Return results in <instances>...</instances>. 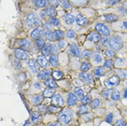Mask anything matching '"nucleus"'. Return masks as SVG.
<instances>
[{
    "mask_svg": "<svg viewBox=\"0 0 127 126\" xmlns=\"http://www.w3.org/2000/svg\"><path fill=\"white\" fill-rule=\"evenodd\" d=\"M37 62L42 68H46L49 66V63L44 56L40 55L37 58Z\"/></svg>",
    "mask_w": 127,
    "mask_h": 126,
    "instance_id": "8",
    "label": "nucleus"
},
{
    "mask_svg": "<svg viewBox=\"0 0 127 126\" xmlns=\"http://www.w3.org/2000/svg\"><path fill=\"white\" fill-rule=\"evenodd\" d=\"M52 76L53 78L57 80H60L62 78V77L63 76V73L59 71H54L52 73Z\"/></svg>",
    "mask_w": 127,
    "mask_h": 126,
    "instance_id": "31",
    "label": "nucleus"
},
{
    "mask_svg": "<svg viewBox=\"0 0 127 126\" xmlns=\"http://www.w3.org/2000/svg\"><path fill=\"white\" fill-rule=\"evenodd\" d=\"M100 103V102L99 99H95L93 101H92V102L91 103V105L93 108L95 109L99 106Z\"/></svg>",
    "mask_w": 127,
    "mask_h": 126,
    "instance_id": "43",
    "label": "nucleus"
},
{
    "mask_svg": "<svg viewBox=\"0 0 127 126\" xmlns=\"http://www.w3.org/2000/svg\"><path fill=\"white\" fill-rule=\"evenodd\" d=\"M90 65L84 62L82 63V64L81 65L80 69L83 72H87L90 69Z\"/></svg>",
    "mask_w": 127,
    "mask_h": 126,
    "instance_id": "40",
    "label": "nucleus"
},
{
    "mask_svg": "<svg viewBox=\"0 0 127 126\" xmlns=\"http://www.w3.org/2000/svg\"><path fill=\"white\" fill-rule=\"evenodd\" d=\"M120 96V92L117 89H115L114 90L111 94V98L115 100H118L119 99Z\"/></svg>",
    "mask_w": 127,
    "mask_h": 126,
    "instance_id": "34",
    "label": "nucleus"
},
{
    "mask_svg": "<svg viewBox=\"0 0 127 126\" xmlns=\"http://www.w3.org/2000/svg\"><path fill=\"white\" fill-rule=\"evenodd\" d=\"M51 52V44L49 43H45L44 47L42 49V53L44 56H48Z\"/></svg>",
    "mask_w": 127,
    "mask_h": 126,
    "instance_id": "23",
    "label": "nucleus"
},
{
    "mask_svg": "<svg viewBox=\"0 0 127 126\" xmlns=\"http://www.w3.org/2000/svg\"><path fill=\"white\" fill-rule=\"evenodd\" d=\"M51 52H53L54 53H56L58 51V48L55 44H51Z\"/></svg>",
    "mask_w": 127,
    "mask_h": 126,
    "instance_id": "53",
    "label": "nucleus"
},
{
    "mask_svg": "<svg viewBox=\"0 0 127 126\" xmlns=\"http://www.w3.org/2000/svg\"><path fill=\"white\" fill-rule=\"evenodd\" d=\"M32 121L36 124L41 119V116L40 114V113L37 111H34L32 114Z\"/></svg>",
    "mask_w": 127,
    "mask_h": 126,
    "instance_id": "25",
    "label": "nucleus"
},
{
    "mask_svg": "<svg viewBox=\"0 0 127 126\" xmlns=\"http://www.w3.org/2000/svg\"><path fill=\"white\" fill-rule=\"evenodd\" d=\"M43 100V96L39 94H36L33 95L31 98L32 102L35 105H39L42 103Z\"/></svg>",
    "mask_w": 127,
    "mask_h": 126,
    "instance_id": "17",
    "label": "nucleus"
},
{
    "mask_svg": "<svg viewBox=\"0 0 127 126\" xmlns=\"http://www.w3.org/2000/svg\"><path fill=\"white\" fill-rule=\"evenodd\" d=\"M91 99V97L90 95H86L82 98V103L84 104H86L90 102Z\"/></svg>",
    "mask_w": 127,
    "mask_h": 126,
    "instance_id": "45",
    "label": "nucleus"
},
{
    "mask_svg": "<svg viewBox=\"0 0 127 126\" xmlns=\"http://www.w3.org/2000/svg\"><path fill=\"white\" fill-rule=\"evenodd\" d=\"M51 103L53 105L61 107L64 104V100L60 94H56L53 96L51 99Z\"/></svg>",
    "mask_w": 127,
    "mask_h": 126,
    "instance_id": "6",
    "label": "nucleus"
},
{
    "mask_svg": "<svg viewBox=\"0 0 127 126\" xmlns=\"http://www.w3.org/2000/svg\"><path fill=\"white\" fill-rule=\"evenodd\" d=\"M43 13L46 16L51 17H54L56 15V11L54 7L51 6L43 10Z\"/></svg>",
    "mask_w": 127,
    "mask_h": 126,
    "instance_id": "15",
    "label": "nucleus"
},
{
    "mask_svg": "<svg viewBox=\"0 0 127 126\" xmlns=\"http://www.w3.org/2000/svg\"><path fill=\"white\" fill-rule=\"evenodd\" d=\"M119 11H120V13L123 15H125L126 14H127V10H126L124 8H121L119 9Z\"/></svg>",
    "mask_w": 127,
    "mask_h": 126,
    "instance_id": "56",
    "label": "nucleus"
},
{
    "mask_svg": "<svg viewBox=\"0 0 127 126\" xmlns=\"http://www.w3.org/2000/svg\"><path fill=\"white\" fill-rule=\"evenodd\" d=\"M77 101V98L76 96L72 92H70L68 94V99H67V104L68 106H71L74 105Z\"/></svg>",
    "mask_w": 127,
    "mask_h": 126,
    "instance_id": "16",
    "label": "nucleus"
},
{
    "mask_svg": "<svg viewBox=\"0 0 127 126\" xmlns=\"http://www.w3.org/2000/svg\"><path fill=\"white\" fill-rule=\"evenodd\" d=\"M123 61L122 59H117V60L116 61V63L117 64V65H120V64H123Z\"/></svg>",
    "mask_w": 127,
    "mask_h": 126,
    "instance_id": "59",
    "label": "nucleus"
},
{
    "mask_svg": "<svg viewBox=\"0 0 127 126\" xmlns=\"http://www.w3.org/2000/svg\"><path fill=\"white\" fill-rule=\"evenodd\" d=\"M55 38L57 40H60L63 37V33L59 30H56L54 32Z\"/></svg>",
    "mask_w": 127,
    "mask_h": 126,
    "instance_id": "36",
    "label": "nucleus"
},
{
    "mask_svg": "<svg viewBox=\"0 0 127 126\" xmlns=\"http://www.w3.org/2000/svg\"><path fill=\"white\" fill-rule=\"evenodd\" d=\"M60 4L62 7L64 9H69L70 8V5L69 3L68 0H60Z\"/></svg>",
    "mask_w": 127,
    "mask_h": 126,
    "instance_id": "35",
    "label": "nucleus"
},
{
    "mask_svg": "<svg viewBox=\"0 0 127 126\" xmlns=\"http://www.w3.org/2000/svg\"><path fill=\"white\" fill-rule=\"evenodd\" d=\"M88 108L85 105H82L80 107V109L79 111V113L80 114H83L87 112Z\"/></svg>",
    "mask_w": 127,
    "mask_h": 126,
    "instance_id": "44",
    "label": "nucleus"
},
{
    "mask_svg": "<svg viewBox=\"0 0 127 126\" xmlns=\"http://www.w3.org/2000/svg\"><path fill=\"white\" fill-rule=\"evenodd\" d=\"M43 34V29L41 28H36L31 33V35L32 39L37 40L40 38Z\"/></svg>",
    "mask_w": 127,
    "mask_h": 126,
    "instance_id": "9",
    "label": "nucleus"
},
{
    "mask_svg": "<svg viewBox=\"0 0 127 126\" xmlns=\"http://www.w3.org/2000/svg\"><path fill=\"white\" fill-rule=\"evenodd\" d=\"M76 95L80 98H83V90L80 87H76L74 89Z\"/></svg>",
    "mask_w": 127,
    "mask_h": 126,
    "instance_id": "41",
    "label": "nucleus"
},
{
    "mask_svg": "<svg viewBox=\"0 0 127 126\" xmlns=\"http://www.w3.org/2000/svg\"><path fill=\"white\" fill-rule=\"evenodd\" d=\"M70 49L72 54L79 59H82V56L80 53L79 49L77 45L75 44L72 43L70 45Z\"/></svg>",
    "mask_w": 127,
    "mask_h": 126,
    "instance_id": "11",
    "label": "nucleus"
},
{
    "mask_svg": "<svg viewBox=\"0 0 127 126\" xmlns=\"http://www.w3.org/2000/svg\"><path fill=\"white\" fill-rule=\"evenodd\" d=\"M45 44V41L42 38H39L37 39L35 42V46L38 49H42Z\"/></svg>",
    "mask_w": 127,
    "mask_h": 126,
    "instance_id": "28",
    "label": "nucleus"
},
{
    "mask_svg": "<svg viewBox=\"0 0 127 126\" xmlns=\"http://www.w3.org/2000/svg\"><path fill=\"white\" fill-rule=\"evenodd\" d=\"M123 25L126 29H127V21H124L123 22Z\"/></svg>",
    "mask_w": 127,
    "mask_h": 126,
    "instance_id": "61",
    "label": "nucleus"
},
{
    "mask_svg": "<svg viewBox=\"0 0 127 126\" xmlns=\"http://www.w3.org/2000/svg\"><path fill=\"white\" fill-rule=\"evenodd\" d=\"M33 2L34 5L39 8H44L47 4L46 0H33Z\"/></svg>",
    "mask_w": 127,
    "mask_h": 126,
    "instance_id": "24",
    "label": "nucleus"
},
{
    "mask_svg": "<svg viewBox=\"0 0 127 126\" xmlns=\"http://www.w3.org/2000/svg\"><path fill=\"white\" fill-rule=\"evenodd\" d=\"M93 58L94 62L97 63V64H100V63H102L103 61V58L101 55L98 53H95L93 55Z\"/></svg>",
    "mask_w": 127,
    "mask_h": 126,
    "instance_id": "29",
    "label": "nucleus"
},
{
    "mask_svg": "<svg viewBox=\"0 0 127 126\" xmlns=\"http://www.w3.org/2000/svg\"><path fill=\"white\" fill-rule=\"evenodd\" d=\"M109 94L110 92L108 90H105L102 92V94L106 97H108L109 96Z\"/></svg>",
    "mask_w": 127,
    "mask_h": 126,
    "instance_id": "57",
    "label": "nucleus"
},
{
    "mask_svg": "<svg viewBox=\"0 0 127 126\" xmlns=\"http://www.w3.org/2000/svg\"><path fill=\"white\" fill-rule=\"evenodd\" d=\"M58 45L59 48H64L66 46V42L64 40H59L58 42Z\"/></svg>",
    "mask_w": 127,
    "mask_h": 126,
    "instance_id": "52",
    "label": "nucleus"
},
{
    "mask_svg": "<svg viewBox=\"0 0 127 126\" xmlns=\"http://www.w3.org/2000/svg\"><path fill=\"white\" fill-rule=\"evenodd\" d=\"M76 21L77 24L81 26L84 25L87 23V19L80 14L77 16Z\"/></svg>",
    "mask_w": 127,
    "mask_h": 126,
    "instance_id": "19",
    "label": "nucleus"
},
{
    "mask_svg": "<svg viewBox=\"0 0 127 126\" xmlns=\"http://www.w3.org/2000/svg\"><path fill=\"white\" fill-rule=\"evenodd\" d=\"M44 36L45 38L49 41H53L55 38L54 33L50 30L46 31L44 33Z\"/></svg>",
    "mask_w": 127,
    "mask_h": 126,
    "instance_id": "30",
    "label": "nucleus"
},
{
    "mask_svg": "<svg viewBox=\"0 0 127 126\" xmlns=\"http://www.w3.org/2000/svg\"><path fill=\"white\" fill-rule=\"evenodd\" d=\"M61 110V108L53 105L50 106L48 107V110L51 113H56Z\"/></svg>",
    "mask_w": 127,
    "mask_h": 126,
    "instance_id": "38",
    "label": "nucleus"
},
{
    "mask_svg": "<svg viewBox=\"0 0 127 126\" xmlns=\"http://www.w3.org/2000/svg\"><path fill=\"white\" fill-rule=\"evenodd\" d=\"M122 0H109L108 4L110 5H114L119 3Z\"/></svg>",
    "mask_w": 127,
    "mask_h": 126,
    "instance_id": "51",
    "label": "nucleus"
},
{
    "mask_svg": "<svg viewBox=\"0 0 127 126\" xmlns=\"http://www.w3.org/2000/svg\"><path fill=\"white\" fill-rule=\"evenodd\" d=\"M114 62L112 60H107L105 62L104 65V66L107 68H112L114 67Z\"/></svg>",
    "mask_w": 127,
    "mask_h": 126,
    "instance_id": "37",
    "label": "nucleus"
},
{
    "mask_svg": "<svg viewBox=\"0 0 127 126\" xmlns=\"http://www.w3.org/2000/svg\"><path fill=\"white\" fill-rule=\"evenodd\" d=\"M49 62L50 64L54 67H56L58 66V57L55 54H52L51 55L49 58Z\"/></svg>",
    "mask_w": 127,
    "mask_h": 126,
    "instance_id": "21",
    "label": "nucleus"
},
{
    "mask_svg": "<svg viewBox=\"0 0 127 126\" xmlns=\"http://www.w3.org/2000/svg\"><path fill=\"white\" fill-rule=\"evenodd\" d=\"M38 111L42 113H45L48 110V108L45 105H40L37 107Z\"/></svg>",
    "mask_w": 127,
    "mask_h": 126,
    "instance_id": "46",
    "label": "nucleus"
},
{
    "mask_svg": "<svg viewBox=\"0 0 127 126\" xmlns=\"http://www.w3.org/2000/svg\"></svg>",
    "mask_w": 127,
    "mask_h": 126,
    "instance_id": "63",
    "label": "nucleus"
},
{
    "mask_svg": "<svg viewBox=\"0 0 127 126\" xmlns=\"http://www.w3.org/2000/svg\"><path fill=\"white\" fill-rule=\"evenodd\" d=\"M79 77L86 83L91 84L93 82L92 77L91 75L89 73L85 72L81 73L79 74Z\"/></svg>",
    "mask_w": 127,
    "mask_h": 126,
    "instance_id": "13",
    "label": "nucleus"
},
{
    "mask_svg": "<svg viewBox=\"0 0 127 126\" xmlns=\"http://www.w3.org/2000/svg\"><path fill=\"white\" fill-rule=\"evenodd\" d=\"M15 56L19 59L26 60L29 58V55L27 52L24 49H17L15 51Z\"/></svg>",
    "mask_w": 127,
    "mask_h": 126,
    "instance_id": "7",
    "label": "nucleus"
},
{
    "mask_svg": "<svg viewBox=\"0 0 127 126\" xmlns=\"http://www.w3.org/2000/svg\"><path fill=\"white\" fill-rule=\"evenodd\" d=\"M110 47L114 50L119 51L123 46V42L121 37L118 36L112 37L109 41Z\"/></svg>",
    "mask_w": 127,
    "mask_h": 126,
    "instance_id": "2",
    "label": "nucleus"
},
{
    "mask_svg": "<svg viewBox=\"0 0 127 126\" xmlns=\"http://www.w3.org/2000/svg\"><path fill=\"white\" fill-rule=\"evenodd\" d=\"M48 2L53 7H56L58 5V0H47Z\"/></svg>",
    "mask_w": 127,
    "mask_h": 126,
    "instance_id": "49",
    "label": "nucleus"
},
{
    "mask_svg": "<svg viewBox=\"0 0 127 126\" xmlns=\"http://www.w3.org/2000/svg\"><path fill=\"white\" fill-rule=\"evenodd\" d=\"M30 41L28 39H22L19 42V45L21 47H27L30 46Z\"/></svg>",
    "mask_w": 127,
    "mask_h": 126,
    "instance_id": "32",
    "label": "nucleus"
},
{
    "mask_svg": "<svg viewBox=\"0 0 127 126\" xmlns=\"http://www.w3.org/2000/svg\"><path fill=\"white\" fill-rule=\"evenodd\" d=\"M124 97V98H127V89H126L125 91Z\"/></svg>",
    "mask_w": 127,
    "mask_h": 126,
    "instance_id": "62",
    "label": "nucleus"
},
{
    "mask_svg": "<svg viewBox=\"0 0 127 126\" xmlns=\"http://www.w3.org/2000/svg\"><path fill=\"white\" fill-rule=\"evenodd\" d=\"M73 117V113L68 108H65L62 110L58 115V119L59 123L63 125L68 124L71 121Z\"/></svg>",
    "mask_w": 127,
    "mask_h": 126,
    "instance_id": "1",
    "label": "nucleus"
},
{
    "mask_svg": "<svg viewBox=\"0 0 127 126\" xmlns=\"http://www.w3.org/2000/svg\"><path fill=\"white\" fill-rule=\"evenodd\" d=\"M26 22L28 25L31 27L38 25L41 22L39 18L34 13L30 14L27 16Z\"/></svg>",
    "mask_w": 127,
    "mask_h": 126,
    "instance_id": "3",
    "label": "nucleus"
},
{
    "mask_svg": "<svg viewBox=\"0 0 127 126\" xmlns=\"http://www.w3.org/2000/svg\"><path fill=\"white\" fill-rule=\"evenodd\" d=\"M101 43H102V44L103 45H106L108 43H109V39L107 37H103L101 39Z\"/></svg>",
    "mask_w": 127,
    "mask_h": 126,
    "instance_id": "54",
    "label": "nucleus"
},
{
    "mask_svg": "<svg viewBox=\"0 0 127 126\" xmlns=\"http://www.w3.org/2000/svg\"><path fill=\"white\" fill-rule=\"evenodd\" d=\"M115 126H126V123L123 120H118L115 122Z\"/></svg>",
    "mask_w": 127,
    "mask_h": 126,
    "instance_id": "48",
    "label": "nucleus"
},
{
    "mask_svg": "<svg viewBox=\"0 0 127 126\" xmlns=\"http://www.w3.org/2000/svg\"><path fill=\"white\" fill-rule=\"evenodd\" d=\"M113 114L112 113H109L106 117V122H108V123H111L113 120Z\"/></svg>",
    "mask_w": 127,
    "mask_h": 126,
    "instance_id": "50",
    "label": "nucleus"
},
{
    "mask_svg": "<svg viewBox=\"0 0 127 126\" xmlns=\"http://www.w3.org/2000/svg\"><path fill=\"white\" fill-rule=\"evenodd\" d=\"M38 64V63H37L33 59H31L29 61V66L32 73H36L38 72L39 69Z\"/></svg>",
    "mask_w": 127,
    "mask_h": 126,
    "instance_id": "12",
    "label": "nucleus"
},
{
    "mask_svg": "<svg viewBox=\"0 0 127 126\" xmlns=\"http://www.w3.org/2000/svg\"><path fill=\"white\" fill-rule=\"evenodd\" d=\"M87 39L94 43H97L101 39V36L98 32H92L88 34Z\"/></svg>",
    "mask_w": 127,
    "mask_h": 126,
    "instance_id": "10",
    "label": "nucleus"
},
{
    "mask_svg": "<svg viewBox=\"0 0 127 126\" xmlns=\"http://www.w3.org/2000/svg\"><path fill=\"white\" fill-rule=\"evenodd\" d=\"M105 54L106 56L109 58H113L115 56V53L114 51L109 49H107L105 52Z\"/></svg>",
    "mask_w": 127,
    "mask_h": 126,
    "instance_id": "42",
    "label": "nucleus"
},
{
    "mask_svg": "<svg viewBox=\"0 0 127 126\" xmlns=\"http://www.w3.org/2000/svg\"><path fill=\"white\" fill-rule=\"evenodd\" d=\"M118 77H120L122 78H127V71L124 70H117L116 71Z\"/></svg>",
    "mask_w": 127,
    "mask_h": 126,
    "instance_id": "33",
    "label": "nucleus"
},
{
    "mask_svg": "<svg viewBox=\"0 0 127 126\" xmlns=\"http://www.w3.org/2000/svg\"><path fill=\"white\" fill-rule=\"evenodd\" d=\"M50 75V70H44L40 71L38 73L37 77L40 80H43L48 78Z\"/></svg>",
    "mask_w": 127,
    "mask_h": 126,
    "instance_id": "20",
    "label": "nucleus"
},
{
    "mask_svg": "<svg viewBox=\"0 0 127 126\" xmlns=\"http://www.w3.org/2000/svg\"><path fill=\"white\" fill-rule=\"evenodd\" d=\"M49 21L50 24L54 26H58L59 24V21L56 18L54 17H51L49 19Z\"/></svg>",
    "mask_w": 127,
    "mask_h": 126,
    "instance_id": "39",
    "label": "nucleus"
},
{
    "mask_svg": "<svg viewBox=\"0 0 127 126\" xmlns=\"http://www.w3.org/2000/svg\"><path fill=\"white\" fill-rule=\"evenodd\" d=\"M54 90L53 89V88H46L43 92V96L45 97H51L53 96V94L54 93Z\"/></svg>",
    "mask_w": 127,
    "mask_h": 126,
    "instance_id": "26",
    "label": "nucleus"
},
{
    "mask_svg": "<svg viewBox=\"0 0 127 126\" xmlns=\"http://www.w3.org/2000/svg\"><path fill=\"white\" fill-rule=\"evenodd\" d=\"M34 86L35 88H36V89H40L41 87V84L39 83L38 82H36L34 84Z\"/></svg>",
    "mask_w": 127,
    "mask_h": 126,
    "instance_id": "58",
    "label": "nucleus"
},
{
    "mask_svg": "<svg viewBox=\"0 0 127 126\" xmlns=\"http://www.w3.org/2000/svg\"><path fill=\"white\" fill-rule=\"evenodd\" d=\"M47 126H61L59 123H52L48 124Z\"/></svg>",
    "mask_w": 127,
    "mask_h": 126,
    "instance_id": "60",
    "label": "nucleus"
},
{
    "mask_svg": "<svg viewBox=\"0 0 127 126\" xmlns=\"http://www.w3.org/2000/svg\"><path fill=\"white\" fill-rule=\"evenodd\" d=\"M64 21L68 24H72L75 21V17L71 14H68L64 16Z\"/></svg>",
    "mask_w": 127,
    "mask_h": 126,
    "instance_id": "22",
    "label": "nucleus"
},
{
    "mask_svg": "<svg viewBox=\"0 0 127 126\" xmlns=\"http://www.w3.org/2000/svg\"><path fill=\"white\" fill-rule=\"evenodd\" d=\"M103 18L104 20L107 22H112L117 21L119 18L118 16L116 15L113 14H109L104 15L103 16Z\"/></svg>",
    "mask_w": 127,
    "mask_h": 126,
    "instance_id": "14",
    "label": "nucleus"
},
{
    "mask_svg": "<svg viewBox=\"0 0 127 126\" xmlns=\"http://www.w3.org/2000/svg\"><path fill=\"white\" fill-rule=\"evenodd\" d=\"M95 29L96 31L100 34L108 36L110 34V30L107 26L102 23H97L95 26Z\"/></svg>",
    "mask_w": 127,
    "mask_h": 126,
    "instance_id": "5",
    "label": "nucleus"
},
{
    "mask_svg": "<svg viewBox=\"0 0 127 126\" xmlns=\"http://www.w3.org/2000/svg\"><path fill=\"white\" fill-rule=\"evenodd\" d=\"M83 55L84 57H85L86 58H89L90 56V52L88 51V50H85L83 51Z\"/></svg>",
    "mask_w": 127,
    "mask_h": 126,
    "instance_id": "55",
    "label": "nucleus"
},
{
    "mask_svg": "<svg viewBox=\"0 0 127 126\" xmlns=\"http://www.w3.org/2000/svg\"><path fill=\"white\" fill-rule=\"evenodd\" d=\"M120 79L118 76H113L108 80H106L104 82V85L106 87L109 89H112L115 86L119 84Z\"/></svg>",
    "mask_w": 127,
    "mask_h": 126,
    "instance_id": "4",
    "label": "nucleus"
},
{
    "mask_svg": "<svg viewBox=\"0 0 127 126\" xmlns=\"http://www.w3.org/2000/svg\"><path fill=\"white\" fill-rule=\"evenodd\" d=\"M105 73V69L102 67L96 68L94 71V75L96 79H98Z\"/></svg>",
    "mask_w": 127,
    "mask_h": 126,
    "instance_id": "18",
    "label": "nucleus"
},
{
    "mask_svg": "<svg viewBox=\"0 0 127 126\" xmlns=\"http://www.w3.org/2000/svg\"><path fill=\"white\" fill-rule=\"evenodd\" d=\"M44 84L47 86H48L51 88H56L57 87V85L56 83L53 79H49L47 80L45 82Z\"/></svg>",
    "mask_w": 127,
    "mask_h": 126,
    "instance_id": "27",
    "label": "nucleus"
},
{
    "mask_svg": "<svg viewBox=\"0 0 127 126\" xmlns=\"http://www.w3.org/2000/svg\"><path fill=\"white\" fill-rule=\"evenodd\" d=\"M76 33L72 30H69L66 33V36L69 38H73L75 37Z\"/></svg>",
    "mask_w": 127,
    "mask_h": 126,
    "instance_id": "47",
    "label": "nucleus"
}]
</instances>
